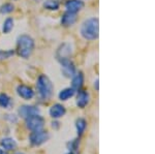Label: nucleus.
Wrapping results in <instances>:
<instances>
[{"mask_svg":"<svg viewBox=\"0 0 155 154\" xmlns=\"http://www.w3.org/2000/svg\"><path fill=\"white\" fill-rule=\"evenodd\" d=\"M87 127V122L84 118H79L76 121V128H77V133L79 136H82L84 133L85 129Z\"/></svg>","mask_w":155,"mask_h":154,"instance_id":"nucleus-19","label":"nucleus"},{"mask_svg":"<svg viewBox=\"0 0 155 154\" xmlns=\"http://www.w3.org/2000/svg\"><path fill=\"white\" fill-rule=\"evenodd\" d=\"M90 101V94L88 91L86 90H80L78 91V96H77V106L81 109H84L85 106L89 103Z\"/></svg>","mask_w":155,"mask_h":154,"instance_id":"nucleus-11","label":"nucleus"},{"mask_svg":"<svg viewBox=\"0 0 155 154\" xmlns=\"http://www.w3.org/2000/svg\"><path fill=\"white\" fill-rule=\"evenodd\" d=\"M67 154H77V153H74V151H71V152H69V153H67Z\"/></svg>","mask_w":155,"mask_h":154,"instance_id":"nucleus-25","label":"nucleus"},{"mask_svg":"<svg viewBox=\"0 0 155 154\" xmlns=\"http://www.w3.org/2000/svg\"><path fill=\"white\" fill-rule=\"evenodd\" d=\"M17 93L20 97H22L25 100H30L34 97L33 89L27 85H19L17 87Z\"/></svg>","mask_w":155,"mask_h":154,"instance_id":"nucleus-9","label":"nucleus"},{"mask_svg":"<svg viewBox=\"0 0 155 154\" xmlns=\"http://www.w3.org/2000/svg\"><path fill=\"white\" fill-rule=\"evenodd\" d=\"M15 154H24V153H22V152H17V153H15Z\"/></svg>","mask_w":155,"mask_h":154,"instance_id":"nucleus-26","label":"nucleus"},{"mask_svg":"<svg viewBox=\"0 0 155 154\" xmlns=\"http://www.w3.org/2000/svg\"><path fill=\"white\" fill-rule=\"evenodd\" d=\"M26 120V127L31 131L42 130L45 126V119L41 115H34L25 119Z\"/></svg>","mask_w":155,"mask_h":154,"instance_id":"nucleus-4","label":"nucleus"},{"mask_svg":"<svg viewBox=\"0 0 155 154\" xmlns=\"http://www.w3.org/2000/svg\"><path fill=\"white\" fill-rule=\"evenodd\" d=\"M15 54V52L12 50H7V51H1L0 50V59H6L9 58Z\"/></svg>","mask_w":155,"mask_h":154,"instance_id":"nucleus-22","label":"nucleus"},{"mask_svg":"<svg viewBox=\"0 0 155 154\" xmlns=\"http://www.w3.org/2000/svg\"><path fill=\"white\" fill-rule=\"evenodd\" d=\"M36 89L38 95L41 99L42 100H49L52 97V94H53L54 87L52 84L51 80L46 76V74H41V76L37 78L36 81Z\"/></svg>","mask_w":155,"mask_h":154,"instance_id":"nucleus-3","label":"nucleus"},{"mask_svg":"<svg viewBox=\"0 0 155 154\" xmlns=\"http://www.w3.org/2000/svg\"><path fill=\"white\" fill-rule=\"evenodd\" d=\"M14 19L12 18H6L5 21L3 22V25H2V32L4 34H8L12 29H14Z\"/></svg>","mask_w":155,"mask_h":154,"instance_id":"nucleus-18","label":"nucleus"},{"mask_svg":"<svg viewBox=\"0 0 155 154\" xmlns=\"http://www.w3.org/2000/svg\"><path fill=\"white\" fill-rule=\"evenodd\" d=\"M71 54H72L71 44L68 43H64V44H60V47L58 48V50H57L56 57L59 61V60H62V59L71 58Z\"/></svg>","mask_w":155,"mask_h":154,"instance_id":"nucleus-8","label":"nucleus"},{"mask_svg":"<svg viewBox=\"0 0 155 154\" xmlns=\"http://www.w3.org/2000/svg\"><path fill=\"white\" fill-rule=\"evenodd\" d=\"M34 47V39L30 35L22 34L17 39V53L21 58L28 59L33 53Z\"/></svg>","mask_w":155,"mask_h":154,"instance_id":"nucleus-1","label":"nucleus"},{"mask_svg":"<svg viewBox=\"0 0 155 154\" xmlns=\"http://www.w3.org/2000/svg\"><path fill=\"white\" fill-rule=\"evenodd\" d=\"M78 17L77 14H74V12H69V11H65L63 14V16L61 17V25L63 27H71L72 26L74 23L77 22Z\"/></svg>","mask_w":155,"mask_h":154,"instance_id":"nucleus-13","label":"nucleus"},{"mask_svg":"<svg viewBox=\"0 0 155 154\" xmlns=\"http://www.w3.org/2000/svg\"><path fill=\"white\" fill-rule=\"evenodd\" d=\"M71 79V88L78 92L81 90L84 85V74L82 71H79V73H76V74Z\"/></svg>","mask_w":155,"mask_h":154,"instance_id":"nucleus-14","label":"nucleus"},{"mask_svg":"<svg viewBox=\"0 0 155 154\" xmlns=\"http://www.w3.org/2000/svg\"><path fill=\"white\" fill-rule=\"evenodd\" d=\"M59 62L61 65V71L65 78H72L76 74V66H74V62L71 60V58L62 59V60H59Z\"/></svg>","mask_w":155,"mask_h":154,"instance_id":"nucleus-6","label":"nucleus"},{"mask_svg":"<svg viewBox=\"0 0 155 154\" xmlns=\"http://www.w3.org/2000/svg\"><path fill=\"white\" fill-rule=\"evenodd\" d=\"M12 106V100L7 94L1 93L0 94V106L3 109H8Z\"/></svg>","mask_w":155,"mask_h":154,"instance_id":"nucleus-20","label":"nucleus"},{"mask_svg":"<svg viewBox=\"0 0 155 154\" xmlns=\"http://www.w3.org/2000/svg\"><path fill=\"white\" fill-rule=\"evenodd\" d=\"M44 7L48 11H58L60 3L58 0H46L44 2Z\"/></svg>","mask_w":155,"mask_h":154,"instance_id":"nucleus-17","label":"nucleus"},{"mask_svg":"<svg viewBox=\"0 0 155 154\" xmlns=\"http://www.w3.org/2000/svg\"><path fill=\"white\" fill-rule=\"evenodd\" d=\"M49 140V133L48 131L38 130V131H32L29 136V141L33 146H41L45 144Z\"/></svg>","mask_w":155,"mask_h":154,"instance_id":"nucleus-5","label":"nucleus"},{"mask_svg":"<svg viewBox=\"0 0 155 154\" xmlns=\"http://www.w3.org/2000/svg\"><path fill=\"white\" fill-rule=\"evenodd\" d=\"M0 154H7V153H6L4 150H2V149H0Z\"/></svg>","mask_w":155,"mask_h":154,"instance_id":"nucleus-24","label":"nucleus"},{"mask_svg":"<svg viewBox=\"0 0 155 154\" xmlns=\"http://www.w3.org/2000/svg\"><path fill=\"white\" fill-rule=\"evenodd\" d=\"M74 92H76V91H74L71 87H68V88L63 89V90L60 91L59 94H58L59 99L62 101H65V100H67V99L72 97V96L74 95Z\"/></svg>","mask_w":155,"mask_h":154,"instance_id":"nucleus-16","label":"nucleus"},{"mask_svg":"<svg viewBox=\"0 0 155 154\" xmlns=\"http://www.w3.org/2000/svg\"><path fill=\"white\" fill-rule=\"evenodd\" d=\"M15 9V5L11 2H7V3H4L0 6V14L2 15H7V14H11V12L14 11Z\"/></svg>","mask_w":155,"mask_h":154,"instance_id":"nucleus-21","label":"nucleus"},{"mask_svg":"<svg viewBox=\"0 0 155 154\" xmlns=\"http://www.w3.org/2000/svg\"><path fill=\"white\" fill-rule=\"evenodd\" d=\"M84 2L82 0H67L65 3L66 11L78 14L84 7Z\"/></svg>","mask_w":155,"mask_h":154,"instance_id":"nucleus-10","label":"nucleus"},{"mask_svg":"<svg viewBox=\"0 0 155 154\" xmlns=\"http://www.w3.org/2000/svg\"><path fill=\"white\" fill-rule=\"evenodd\" d=\"M49 113L52 118L59 119L65 115L66 110H65V108H64V106L60 105V103H55V105H53L50 108Z\"/></svg>","mask_w":155,"mask_h":154,"instance_id":"nucleus-12","label":"nucleus"},{"mask_svg":"<svg viewBox=\"0 0 155 154\" xmlns=\"http://www.w3.org/2000/svg\"><path fill=\"white\" fill-rule=\"evenodd\" d=\"M81 35L87 41H95L99 35V21L97 18L85 20L81 26Z\"/></svg>","mask_w":155,"mask_h":154,"instance_id":"nucleus-2","label":"nucleus"},{"mask_svg":"<svg viewBox=\"0 0 155 154\" xmlns=\"http://www.w3.org/2000/svg\"><path fill=\"white\" fill-rule=\"evenodd\" d=\"M39 109L37 106H22L19 108V115L21 116L23 119H27L31 116H34V115H39Z\"/></svg>","mask_w":155,"mask_h":154,"instance_id":"nucleus-7","label":"nucleus"},{"mask_svg":"<svg viewBox=\"0 0 155 154\" xmlns=\"http://www.w3.org/2000/svg\"><path fill=\"white\" fill-rule=\"evenodd\" d=\"M0 145H1V147L3 148L4 150H6V151L14 150V149H16V147H17L16 141H15L14 139H12V138L2 139V140L0 141Z\"/></svg>","mask_w":155,"mask_h":154,"instance_id":"nucleus-15","label":"nucleus"},{"mask_svg":"<svg viewBox=\"0 0 155 154\" xmlns=\"http://www.w3.org/2000/svg\"><path fill=\"white\" fill-rule=\"evenodd\" d=\"M94 87L96 88V90H98V79H96V81L94 82Z\"/></svg>","mask_w":155,"mask_h":154,"instance_id":"nucleus-23","label":"nucleus"}]
</instances>
